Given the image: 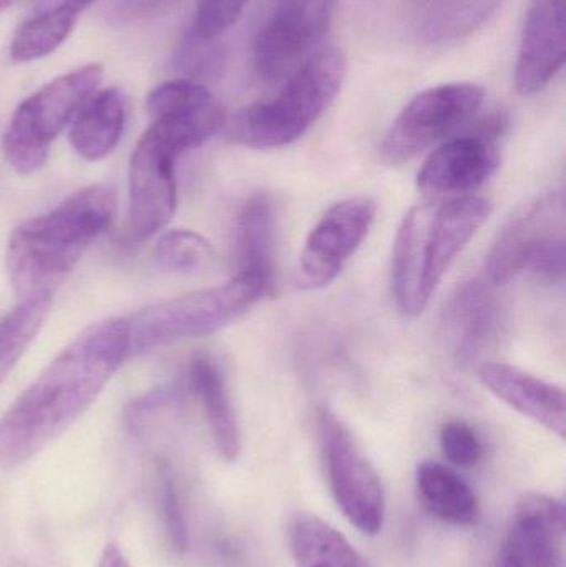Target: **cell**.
<instances>
[{
  "mask_svg": "<svg viewBox=\"0 0 566 567\" xmlns=\"http://www.w3.org/2000/svg\"><path fill=\"white\" fill-rule=\"evenodd\" d=\"M128 355L126 319L86 327L0 419V470L35 456L69 430Z\"/></svg>",
  "mask_w": 566,
  "mask_h": 567,
  "instance_id": "obj_1",
  "label": "cell"
},
{
  "mask_svg": "<svg viewBox=\"0 0 566 567\" xmlns=\"http://www.w3.org/2000/svg\"><path fill=\"white\" fill-rule=\"evenodd\" d=\"M115 216V189L93 185L73 193L47 215L17 226L7 248V272L20 299L53 292Z\"/></svg>",
  "mask_w": 566,
  "mask_h": 567,
  "instance_id": "obj_2",
  "label": "cell"
},
{
  "mask_svg": "<svg viewBox=\"0 0 566 567\" xmlns=\"http://www.w3.org/2000/svg\"><path fill=\"white\" fill-rule=\"evenodd\" d=\"M492 213L482 196L429 202L402 219L392 249V290L405 317H419L451 266Z\"/></svg>",
  "mask_w": 566,
  "mask_h": 567,
  "instance_id": "obj_3",
  "label": "cell"
},
{
  "mask_svg": "<svg viewBox=\"0 0 566 567\" xmlns=\"http://www.w3.org/2000/svg\"><path fill=\"white\" fill-rule=\"evenodd\" d=\"M346 73L348 59L338 47L309 53L275 96L239 110L226 125V135L236 145L251 150L292 145L335 102Z\"/></svg>",
  "mask_w": 566,
  "mask_h": 567,
  "instance_id": "obj_4",
  "label": "cell"
},
{
  "mask_svg": "<svg viewBox=\"0 0 566 567\" xmlns=\"http://www.w3.org/2000/svg\"><path fill=\"white\" fill-rule=\"evenodd\" d=\"M271 287V282L239 272L222 286L146 307L126 319L128 355L178 340L212 336L249 312Z\"/></svg>",
  "mask_w": 566,
  "mask_h": 567,
  "instance_id": "obj_5",
  "label": "cell"
},
{
  "mask_svg": "<svg viewBox=\"0 0 566 567\" xmlns=\"http://www.w3.org/2000/svg\"><path fill=\"white\" fill-rule=\"evenodd\" d=\"M565 235L564 193L538 196L498 233L485 262V282L501 287L525 272L545 282H564Z\"/></svg>",
  "mask_w": 566,
  "mask_h": 567,
  "instance_id": "obj_6",
  "label": "cell"
},
{
  "mask_svg": "<svg viewBox=\"0 0 566 567\" xmlns=\"http://www.w3.org/2000/svg\"><path fill=\"white\" fill-rule=\"evenodd\" d=\"M102 76L100 65L80 66L20 103L2 140L3 155L17 173L32 175L45 165L53 140L96 92Z\"/></svg>",
  "mask_w": 566,
  "mask_h": 567,
  "instance_id": "obj_7",
  "label": "cell"
},
{
  "mask_svg": "<svg viewBox=\"0 0 566 567\" xmlns=\"http://www.w3.org/2000/svg\"><path fill=\"white\" fill-rule=\"evenodd\" d=\"M186 136L175 126L152 122L133 150L128 172V216L125 238L140 245L162 231L176 209L175 163L189 152Z\"/></svg>",
  "mask_w": 566,
  "mask_h": 567,
  "instance_id": "obj_8",
  "label": "cell"
},
{
  "mask_svg": "<svg viewBox=\"0 0 566 567\" xmlns=\"http://www.w3.org/2000/svg\"><path fill=\"white\" fill-rule=\"evenodd\" d=\"M485 102L477 83L452 82L418 93L395 116L381 143L382 162L401 166L474 122Z\"/></svg>",
  "mask_w": 566,
  "mask_h": 567,
  "instance_id": "obj_9",
  "label": "cell"
},
{
  "mask_svg": "<svg viewBox=\"0 0 566 567\" xmlns=\"http://www.w3.org/2000/svg\"><path fill=\"white\" fill-rule=\"evenodd\" d=\"M318 426L329 485L339 509L362 535H379L384 526L385 496L378 472L351 430L331 410L321 409Z\"/></svg>",
  "mask_w": 566,
  "mask_h": 567,
  "instance_id": "obj_10",
  "label": "cell"
},
{
  "mask_svg": "<svg viewBox=\"0 0 566 567\" xmlns=\"http://www.w3.org/2000/svg\"><path fill=\"white\" fill-rule=\"evenodd\" d=\"M338 0H269L253 40V63L266 82L285 79L326 35Z\"/></svg>",
  "mask_w": 566,
  "mask_h": 567,
  "instance_id": "obj_11",
  "label": "cell"
},
{
  "mask_svg": "<svg viewBox=\"0 0 566 567\" xmlns=\"http://www.w3.org/2000/svg\"><path fill=\"white\" fill-rule=\"evenodd\" d=\"M375 203L366 196L342 199L326 212L309 233L299 256V282L322 289L338 279L368 238L375 219Z\"/></svg>",
  "mask_w": 566,
  "mask_h": 567,
  "instance_id": "obj_12",
  "label": "cell"
},
{
  "mask_svg": "<svg viewBox=\"0 0 566 567\" xmlns=\"http://www.w3.org/2000/svg\"><path fill=\"white\" fill-rule=\"evenodd\" d=\"M495 142L471 130L467 135L442 143L419 172L422 195L431 202H444L477 192L501 166V152Z\"/></svg>",
  "mask_w": 566,
  "mask_h": 567,
  "instance_id": "obj_13",
  "label": "cell"
},
{
  "mask_svg": "<svg viewBox=\"0 0 566 567\" xmlns=\"http://www.w3.org/2000/svg\"><path fill=\"white\" fill-rule=\"evenodd\" d=\"M565 63V0H531L515 63L521 95L544 92Z\"/></svg>",
  "mask_w": 566,
  "mask_h": 567,
  "instance_id": "obj_14",
  "label": "cell"
},
{
  "mask_svg": "<svg viewBox=\"0 0 566 567\" xmlns=\"http://www.w3.org/2000/svg\"><path fill=\"white\" fill-rule=\"evenodd\" d=\"M564 536V505L544 493H527L518 502L498 567H560Z\"/></svg>",
  "mask_w": 566,
  "mask_h": 567,
  "instance_id": "obj_15",
  "label": "cell"
},
{
  "mask_svg": "<svg viewBox=\"0 0 566 567\" xmlns=\"http://www.w3.org/2000/svg\"><path fill=\"white\" fill-rule=\"evenodd\" d=\"M478 379L505 405L564 439L565 393L562 386L501 362H485L478 369Z\"/></svg>",
  "mask_w": 566,
  "mask_h": 567,
  "instance_id": "obj_16",
  "label": "cell"
},
{
  "mask_svg": "<svg viewBox=\"0 0 566 567\" xmlns=\"http://www.w3.org/2000/svg\"><path fill=\"white\" fill-rule=\"evenodd\" d=\"M501 307L487 282H465L445 309V329L452 352L461 363H472L495 339Z\"/></svg>",
  "mask_w": 566,
  "mask_h": 567,
  "instance_id": "obj_17",
  "label": "cell"
},
{
  "mask_svg": "<svg viewBox=\"0 0 566 567\" xmlns=\"http://www.w3.org/2000/svg\"><path fill=\"white\" fill-rule=\"evenodd\" d=\"M188 380L205 410L216 450L226 462H235L241 453V432L222 367L212 357H196Z\"/></svg>",
  "mask_w": 566,
  "mask_h": 567,
  "instance_id": "obj_18",
  "label": "cell"
},
{
  "mask_svg": "<svg viewBox=\"0 0 566 567\" xmlns=\"http://www.w3.org/2000/svg\"><path fill=\"white\" fill-rule=\"evenodd\" d=\"M125 125V95L119 89L95 92L73 118L70 145L86 162H99L119 145Z\"/></svg>",
  "mask_w": 566,
  "mask_h": 567,
  "instance_id": "obj_19",
  "label": "cell"
},
{
  "mask_svg": "<svg viewBox=\"0 0 566 567\" xmlns=\"http://www.w3.org/2000/svg\"><path fill=\"white\" fill-rule=\"evenodd\" d=\"M419 496L431 515L455 526L481 522V505L474 489L447 466L424 462L415 473Z\"/></svg>",
  "mask_w": 566,
  "mask_h": 567,
  "instance_id": "obj_20",
  "label": "cell"
},
{
  "mask_svg": "<svg viewBox=\"0 0 566 567\" xmlns=\"http://www.w3.org/2000/svg\"><path fill=\"white\" fill-rule=\"evenodd\" d=\"M93 0H55L30 16L13 35V62H33L55 52L75 27L76 19Z\"/></svg>",
  "mask_w": 566,
  "mask_h": 567,
  "instance_id": "obj_21",
  "label": "cell"
},
{
  "mask_svg": "<svg viewBox=\"0 0 566 567\" xmlns=\"http://www.w3.org/2000/svg\"><path fill=\"white\" fill-rule=\"evenodd\" d=\"M502 0H414V27L429 43L459 40L474 32Z\"/></svg>",
  "mask_w": 566,
  "mask_h": 567,
  "instance_id": "obj_22",
  "label": "cell"
},
{
  "mask_svg": "<svg viewBox=\"0 0 566 567\" xmlns=\"http://www.w3.org/2000/svg\"><path fill=\"white\" fill-rule=\"evenodd\" d=\"M298 567H368L344 535L318 516H299L289 533Z\"/></svg>",
  "mask_w": 566,
  "mask_h": 567,
  "instance_id": "obj_23",
  "label": "cell"
},
{
  "mask_svg": "<svg viewBox=\"0 0 566 567\" xmlns=\"http://www.w3.org/2000/svg\"><path fill=\"white\" fill-rule=\"evenodd\" d=\"M238 252L243 275L272 284L275 256V209L266 195L251 196L238 221Z\"/></svg>",
  "mask_w": 566,
  "mask_h": 567,
  "instance_id": "obj_24",
  "label": "cell"
},
{
  "mask_svg": "<svg viewBox=\"0 0 566 567\" xmlns=\"http://www.w3.org/2000/svg\"><path fill=\"white\" fill-rule=\"evenodd\" d=\"M52 300L53 292L50 290L22 297L19 306L0 320V382L42 329Z\"/></svg>",
  "mask_w": 566,
  "mask_h": 567,
  "instance_id": "obj_25",
  "label": "cell"
},
{
  "mask_svg": "<svg viewBox=\"0 0 566 567\" xmlns=\"http://www.w3.org/2000/svg\"><path fill=\"white\" fill-rule=\"evenodd\" d=\"M159 268L178 275H196L212 268L215 251L208 239L188 229H176L159 238L155 248Z\"/></svg>",
  "mask_w": 566,
  "mask_h": 567,
  "instance_id": "obj_26",
  "label": "cell"
},
{
  "mask_svg": "<svg viewBox=\"0 0 566 567\" xmlns=\"http://www.w3.org/2000/svg\"><path fill=\"white\" fill-rule=\"evenodd\" d=\"M249 0H198L193 33L202 42L225 35L245 12Z\"/></svg>",
  "mask_w": 566,
  "mask_h": 567,
  "instance_id": "obj_27",
  "label": "cell"
},
{
  "mask_svg": "<svg viewBox=\"0 0 566 567\" xmlns=\"http://www.w3.org/2000/svg\"><path fill=\"white\" fill-rule=\"evenodd\" d=\"M158 478L159 506H162L166 536H168L169 545L176 553H185L188 549V526H186L178 488H176L168 465H159Z\"/></svg>",
  "mask_w": 566,
  "mask_h": 567,
  "instance_id": "obj_28",
  "label": "cell"
},
{
  "mask_svg": "<svg viewBox=\"0 0 566 567\" xmlns=\"http://www.w3.org/2000/svg\"><path fill=\"white\" fill-rule=\"evenodd\" d=\"M441 446L445 458L459 468L477 466L484 455L481 436L461 420H452L442 426Z\"/></svg>",
  "mask_w": 566,
  "mask_h": 567,
  "instance_id": "obj_29",
  "label": "cell"
},
{
  "mask_svg": "<svg viewBox=\"0 0 566 567\" xmlns=\"http://www.w3.org/2000/svg\"><path fill=\"white\" fill-rule=\"evenodd\" d=\"M99 567H130L123 556L122 549L116 545H109L103 551L102 559H100Z\"/></svg>",
  "mask_w": 566,
  "mask_h": 567,
  "instance_id": "obj_30",
  "label": "cell"
},
{
  "mask_svg": "<svg viewBox=\"0 0 566 567\" xmlns=\"http://www.w3.org/2000/svg\"><path fill=\"white\" fill-rule=\"evenodd\" d=\"M10 2H12V0H0V12H2L3 9H7Z\"/></svg>",
  "mask_w": 566,
  "mask_h": 567,
  "instance_id": "obj_31",
  "label": "cell"
}]
</instances>
